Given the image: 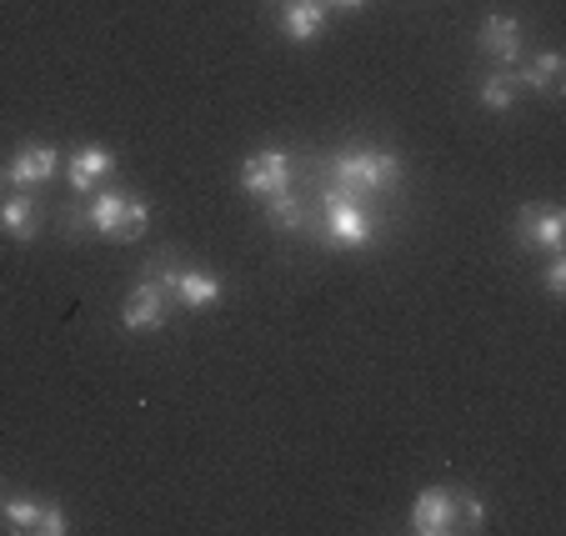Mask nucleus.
<instances>
[{"label": "nucleus", "instance_id": "obj_12", "mask_svg": "<svg viewBox=\"0 0 566 536\" xmlns=\"http://www.w3.org/2000/svg\"><path fill=\"white\" fill-rule=\"evenodd\" d=\"M481 51L496 55L502 65L522 61V21L516 15H486L481 21Z\"/></svg>", "mask_w": 566, "mask_h": 536}, {"label": "nucleus", "instance_id": "obj_21", "mask_svg": "<svg viewBox=\"0 0 566 536\" xmlns=\"http://www.w3.org/2000/svg\"><path fill=\"white\" fill-rule=\"evenodd\" d=\"M0 502H6V496H0Z\"/></svg>", "mask_w": 566, "mask_h": 536}, {"label": "nucleus", "instance_id": "obj_13", "mask_svg": "<svg viewBox=\"0 0 566 536\" xmlns=\"http://www.w3.org/2000/svg\"><path fill=\"white\" fill-rule=\"evenodd\" d=\"M35 225H41V211H35V196L31 191H11L0 196V231L11 241H35Z\"/></svg>", "mask_w": 566, "mask_h": 536}, {"label": "nucleus", "instance_id": "obj_1", "mask_svg": "<svg viewBox=\"0 0 566 536\" xmlns=\"http://www.w3.org/2000/svg\"><path fill=\"white\" fill-rule=\"evenodd\" d=\"M401 156L386 146H346L332 156V186L326 196H346V201H366V196H391L401 181Z\"/></svg>", "mask_w": 566, "mask_h": 536}, {"label": "nucleus", "instance_id": "obj_2", "mask_svg": "<svg viewBox=\"0 0 566 536\" xmlns=\"http://www.w3.org/2000/svg\"><path fill=\"white\" fill-rule=\"evenodd\" d=\"M86 221H91V231L106 241H140L150 231V206L126 191H96Z\"/></svg>", "mask_w": 566, "mask_h": 536}, {"label": "nucleus", "instance_id": "obj_15", "mask_svg": "<svg viewBox=\"0 0 566 536\" xmlns=\"http://www.w3.org/2000/svg\"><path fill=\"white\" fill-rule=\"evenodd\" d=\"M516 91H522V81H516V71H492L486 81L476 86V101L486 111H496V116H506V111L516 106Z\"/></svg>", "mask_w": 566, "mask_h": 536}, {"label": "nucleus", "instance_id": "obj_11", "mask_svg": "<svg viewBox=\"0 0 566 536\" xmlns=\"http://www.w3.org/2000/svg\"><path fill=\"white\" fill-rule=\"evenodd\" d=\"M411 532H421V536L451 532V486H427V492L411 502Z\"/></svg>", "mask_w": 566, "mask_h": 536}, {"label": "nucleus", "instance_id": "obj_8", "mask_svg": "<svg viewBox=\"0 0 566 536\" xmlns=\"http://www.w3.org/2000/svg\"><path fill=\"white\" fill-rule=\"evenodd\" d=\"M120 326H126L130 336L160 332V326H166V286H156L150 276H140L136 291L126 296V306H120Z\"/></svg>", "mask_w": 566, "mask_h": 536}, {"label": "nucleus", "instance_id": "obj_3", "mask_svg": "<svg viewBox=\"0 0 566 536\" xmlns=\"http://www.w3.org/2000/svg\"><path fill=\"white\" fill-rule=\"evenodd\" d=\"M321 216H326V221H321V241H326V246L361 251V246L376 241V225H371V216H366L361 201H346V196L321 191Z\"/></svg>", "mask_w": 566, "mask_h": 536}, {"label": "nucleus", "instance_id": "obj_16", "mask_svg": "<svg viewBox=\"0 0 566 536\" xmlns=\"http://www.w3.org/2000/svg\"><path fill=\"white\" fill-rule=\"evenodd\" d=\"M562 55L556 51H542V55H532V65H526V71H516V81H522L526 91H542V96H552L556 86H562Z\"/></svg>", "mask_w": 566, "mask_h": 536}, {"label": "nucleus", "instance_id": "obj_20", "mask_svg": "<svg viewBox=\"0 0 566 536\" xmlns=\"http://www.w3.org/2000/svg\"><path fill=\"white\" fill-rule=\"evenodd\" d=\"M321 6H326V11H361L366 0H321Z\"/></svg>", "mask_w": 566, "mask_h": 536}, {"label": "nucleus", "instance_id": "obj_4", "mask_svg": "<svg viewBox=\"0 0 566 536\" xmlns=\"http://www.w3.org/2000/svg\"><path fill=\"white\" fill-rule=\"evenodd\" d=\"M146 276L156 281V286H166L176 301H181L186 312H206V306H216L221 301V276L216 271H201V266H171V261H156V266H146Z\"/></svg>", "mask_w": 566, "mask_h": 536}, {"label": "nucleus", "instance_id": "obj_7", "mask_svg": "<svg viewBox=\"0 0 566 536\" xmlns=\"http://www.w3.org/2000/svg\"><path fill=\"white\" fill-rule=\"evenodd\" d=\"M516 241H522L526 251L556 256V251L566 246V216L556 211V206H526V211L516 216Z\"/></svg>", "mask_w": 566, "mask_h": 536}, {"label": "nucleus", "instance_id": "obj_18", "mask_svg": "<svg viewBox=\"0 0 566 536\" xmlns=\"http://www.w3.org/2000/svg\"><path fill=\"white\" fill-rule=\"evenodd\" d=\"M486 526V506L471 496L467 486H451V532H481Z\"/></svg>", "mask_w": 566, "mask_h": 536}, {"label": "nucleus", "instance_id": "obj_9", "mask_svg": "<svg viewBox=\"0 0 566 536\" xmlns=\"http://www.w3.org/2000/svg\"><path fill=\"white\" fill-rule=\"evenodd\" d=\"M55 171H61V150H55V146H41V140L21 146L11 161H6V181H11L15 191H35V186H45Z\"/></svg>", "mask_w": 566, "mask_h": 536}, {"label": "nucleus", "instance_id": "obj_5", "mask_svg": "<svg viewBox=\"0 0 566 536\" xmlns=\"http://www.w3.org/2000/svg\"><path fill=\"white\" fill-rule=\"evenodd\" d=\"M0 516L11 532H25V536H65L71 522L55 502H35V496H11V502H0Z\"/></svg>", "mask_w": 566, "mask_h": 536}, {"label": "nucleus", "instance_id": "obj_6", "mask_svg": "<svg viewBox=\"0 0 566 536\" xmlns=\"http://www.w3.org/2000/svg\"><path fill=\"white\" fill-rule=\"evenodd\" d=\"M241 191L261 196V201L291 191V156L286 150L266 146V150H256V156H247V166H241Z\"/></svg>", "mask_w": 566, "mask_h": 536}, {"label": "nucleus", "instance_id": "obj_17", "mask_svg": "<svg viewBox=\"0 0 566 536\" xmlns=\"http://www.w3.org/2000/svg\"><path fill=\"white\" fill-rule=\"evenodd\" d=\"M266 216H271V225H276V231H306V221H311L306 201H296L291 191L266 196Z\"/></svg>", "mask_w": 566, "mask_h": 536}, {"label": "nucleus", "instance_id": "obj_19", "mask_svg": "<svg viewBox=\"0 0 566 536\" xmlns=\"http://www.w3.org/2000/svg\"><path fill=\"white\" fill-rule=\"evenodd\" d=\"M542 286H546V296H552V301H562V296H566V256H562V251H556V256H546Z\"/></svg>", "mask_w": 566, "mask_h": 536}, {"label": "nucleus", "instance_id": "obj_10", "mask_svg": "<svg viewBox=\"0 0 566 536\" xmlns=\"http://www.w3.org/2000/svg\"><path fill=\"white\" fill-rule=\"evenodd\" d=\"M116 171V156L106 146H75L65 156V181H71L75 196H96V186Z\"/></svg>", "mask_w": 566, "mask_h": 536}, {"label": "nucleus", "instance_id": "obj_14", "mask_svg": "<svg viewBox=\"0 0 566 536\" xmlns=\"http://www.w3.org/2000/svg\"><path fill=\"white\" fill-rule=\"evenodd\" d=\"M321 21H326V6H321V0H286V11H281V31L296 45H306L311 35L321 31Z\"/></svg>", "mask_w": 566, "mask_h": 536}]
</instances>
